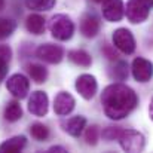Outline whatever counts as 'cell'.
Masks as SVG:
<instances>
[{
    "label": "cell",
    "instance_id": "10",
    "mask_svg": "<svg viewBox=\"0 0 153 153\" xmlns=\"http://www.w3.org/2000/svg\"><path fill=\"white\" fill-rule=\"evenodd\" d=\"M102 16L108 22H119L125 15L123 0H102Z\"/></svg>",
    "mask_w": 153,
    "mask_h": 153
},
{
    "label": "cell",
    "instance_id": "14",
    "mask_svg": "<svg viewBox=\"0 0 153 153\" xmlns=\"http://www.w3.org/2000/svg\"><path fill=\"white\" fill-rule=\"evenodd\" d=\"M61 126L64 129V132H67L71 137H79L83 131V128L86 126V117L85 116H73L64 122H61Z\"/></svg>",
    "mask_w": 153,
    "mask_h": 153
},
{
    "label": "cell",
    "instance_id": "12",
    "mask_svg": "<svg viewBox=\"0 0 153 153\" xmlns=\"http://www.w3.org/2000/svg\"><path fill=\"white\" fill-rule=\"evenodd\" d=\"M76 107V100L71 94L65 92V91H61L55 95V100H53V111L58 114V116H67L70 114Z\"/></svg>",
    "mask_w": 153,
    "mask_h": 153
},
{
    "label": "cell",
    "instance_id": "20",
    "mask_svg": "<svg viewBox=\"0 0 153 153\" xmlns=\"http://www.w3.org/2000/svg\"><path fill=\"white\" fill-rule=\"evenodd\" d=\"M4 119L9 122H16L22 117V108L21 104L18 101H9L4 107V113H3Z\"/></svg>",
    "mask_w": 153,
    "mask_h": 153
},
{
    "label": "cell",
    "instance_id": "26",
    "mask_svg": "<svg viewBox=\"0 0 153 153\" xmlns=\"http://www.w3.org/2000/svg\"><path fill=\"white\" fill-rule=\"evenodd\" d=\"M120 132H122L120 126H108V128L102 129V138L107 140V141H113V140L119 138Z\"/></svg>",
    "mask_w": 153,
    "mask_h": 153
},
{
    "label": "cell",
    "instance_id": "5",
    "mask_svg": "<svg viewBox=\"0 0 153 153\" xmlns=\"http://www.w3.org/2000/svg\"><path fill=\"white\" fill-rule=\"evenodd\" d=\"M111 40H113V45L119 49L120 52L126 53V55H131L135 52V39L132 36V33L128 30V28H117L113 31V36H111Z\"/></svg>",
    "mask_w": 153,
    "mask_h": 153
},
{
    "label": "cell",
    "instance_id": "19",
    "mask_svg": "<svg viewBox=\"0 0 153 153\" xmlns=\"http://www.w3.org/2000/svg\"><path fill=\"white\" fill-rule=\"evenodd\" d=\"M27 71L36 83H45L48 79V70L42 64H28Z\"/></svg>",
    "mask_w": 153,
    "mask_h": 153
},
{
    "label": "cell",
    "instance_id": "6",
    "mask_svg": "<svg viewBox=\"0 0 153 153\" xmlns=\"http://www.w3.org/2000/svg\"><path fill=\"white\" fill-rule=\"evenodd\" d=\"M6 89L18 100H22L28 95V91H30V80L21 74V73H16V74H12L7 80H6Z\"/></svg>",
    "mask_w": 153,
    "mask_h": 153
},
{
    "label": "cell",
    "instance_id": "30",
    "mask_svg": "<svg viewBox=\"0 0 153 153\" xmlns=\"http://www.w3.org/2000/svg\"><path fill=\"white\" fill-rule=\"evenodd\" d=\"M4 7V0H0V10Z\"/></svg>",
    "mask_w": 153,
    "mask_h": 153
},
{
    "label": "cell",
    "instance_id": "3",
    "mask_svg": "<svg viewBox=\"0 0 153 153\" xmlns=\"http://www.w3.org/2000/svg\"><path fill=\"white\" fill-rule=\"evenodd\" d=\"M153 0H128L125 15L131 24H141L149 18Z\"/></svg>",
    "mask_w": 153,
    "mask_h": 153
},
{
    "label": "cell",
    "instance_id": "7",
    "mask_svg": "<svg viewBox=\"0 0 153 153\" xmlns=\"http://www.w3.org/2000/svg\"><path fill=\"white\" fill-rule=\"evenodd\" d=\"M76 91L83 100H92L98 91V83L92 74H80L76 79Z\"/></svg>",
    "mask_w": 153,
    "mask_h": 153
},
{
    "label": "cell",
    "instance_id": "27",
    "mask_svg": "<svg viewBox=\"0 0 153 153\" xmlns=\"http://www.w3.org/2000/svg\"><path fill=\"white\" fill-rule=\"evenodd\" d=\"M101 52L108 58V59H111V61H114V59H117V52L114 51V48L111 46V45H108V43H105L104 46H102Z\"/></svg>",
    "mask_w": 153,
    "mask_h": 153
},
{
    "label": "cell",
    "instance_id": "28",
    "mask_svg": "<svg viewBox=\"0 0 153 153\" xmlns=\"http://www.w3.org/2000/svg\"><path fill=\"white\" fill-rule=\"evenodd\" d=\"M48 152L49 153H55V152L64 153V152H67V149H65V147H62V146H52V147L48 149Z\"/></svg>",
    "mask_w": 153,
    "mask_h": 153
},
{
    "label": "cell",
    "instance_id": "24",
    "mask_svg": "<svg viewBox=\"0 0 153 153\" xmlns=\"http://www.w3.org/2000/svg\"><path fill=\"white\" fill-rule=\"evenodd\" d=\"M56 0H25V6L30 10H49L55 6Z\"/></svg>",
    "mask_w": 153,
    "mask_h": 153
},
{
    "label": "cell",
    "instance_id": "17",
    "mask_svg": "<svg viewBox=\"0 0 153 153\" xmlns=\"http://www.w3.org/2000/svg\"><path fill=\"white\" fill-rule=\"evenodd\" d=\"M68 59H70L73 64L79 65V67H89V65L92 64L91 55H89L86 51H83V49L70 51L68 52Z\"/></svg>",
    "mask_w": 153,
    "mask_h": 153
},
{
    "label": "cell",
    "instance_id": "16",
    "mask_svg": "<svg viewBox=\"0 0 153 153\" xmlns=\"http://www.w3.org/2000/svg\"><path fill=\"white\" fill-rule=\"evenodd\" d=\"M27 146V138L24 135H15L4 143L0 144V152L1 153H18Z\"/></svg>",
    "mask_w": 153,
    "mask_h": 153
},
{
    "label": "cell",
    "instance_id": "29",
    "mask_svg": "<svg viewBox=\"0 0 153 153\" xmlns=\"http://www.w3.org/2000/svg\"><path fill=\"white\" fill-rule=\"evenodd\" d=\"M149 116H150V119L153 120V98L150 100V104H149Z\"/></svg>",
    "mask_w": 153,
    "mask_h": 153
},
{
    "label": "cell",
    "instance_id": "9",
    "mask_svg": "<svg viewBox=\"0 0 153 153\" xmlns=\"http://www.w3.org/2000/svg\"><path fill=\"white\" fill-rule=\"evenodd\" d=\"M36 56L48 64H58L64 58V49L59 45L45 43L36 49Z\"/></svg>",
    "mask_w": 153,
    "mask_h": 153
},
{
    "label": "cell",
    "instance_id": "13",
    "mask_svg": "<svg viewBox=\"0 0 153 153\" xmlns=\"http://www.w3.org/2000/svg\"><path fill=\"white\" fill-rule=\"evenodd\" d=\"M100 31V19L95 13L89 12V13H85L80 19V33L82 36L88 37V39H92L98 34Z\"/></svg>",
    "mask_w": 153,
    "mask_h": 153
},
{
    "label": "cell",
    "instance_id": "25",
    "mask_svg": "<svg viewBox=\"0 0 153 153\" xmlns=\"http://www.w3.org/2000/svg\"><path fill=\"white\" fill-rule=\"evenodd\" d=\"M98 137H100V129H98L97 125H91V126L86 129V132H85V141H86V144H89V146H97Z\"/></svg>",
    "mask_w": 153,
    "mask_h": 153
},
{
    "label": "cell",
    "instance_id": "8",
    "mask_svg": "<svg viewBox=\"0 0 153 153\" xmlns=\"http://www.w3.org/2000/svg\"><path fill=\"white\" fill-rule=\"evenodd\" d=\"M28 111L37 117H43L48 114L49 110V98L43 91H34L28 98Z\"/></svg>",
    "mask_w": 153,
    "mask_h": 153
},
{
    "label": "cell",
    "instance_id": "23",
    "mask_svg": "<svg viewBox=\"0 0 153 153\" xmlns=\"http://www.w3.org/2000/svg\"><path fill=\"white\" fill-rule=\"evenodd\" d=\"M16 28V22L9 18H0V40H4L12 36Z\"/></svg>",
    "mask_w": 153,
    "mask_h": 153
},
{
    "label": "cell",
    "instance_id": "4",
    "mask_svg": "<svg viewBox=\"0 0 153 153\" xmlns=\"http://www.w3.org/2000/svg\"><path fill=\"white\" fill-rule=\"evenodd\" d=\"M119 144L125 152H143L146 147V138L141 132L135 129H122L119 135Z\"/></svg>",
    "mask_w": 153,
    "mask_h": 153
},
{
    "label": "cell",
    "instance_id": "22",
    "mask_svg": "<svg viewBox=\"0 0 153 153\" xmlns=\"http://www.w3.org/2000/svg\"><path fill=\"white\" fill-rule=\"evenodd\" d=\"M30 134H31V137L34 140L45 141V140L49 138V134L51 132H49V128L46 125H43V123H33L30 126Z\"/></svg>",
    "mask_w": 153,
    "mask_h": 153
},
{
    "label": "cell",
    "instance_id": "15",
    "mask_svg": "<svg viewBox=\"0 0 153 153\" xmlns=\"http://www.w3.org/2000/svg\"><path fill=\"white\" fill-rule=\"evenodd\" d=\"M45 27H46V22H45V18L42 15L31 13L25 19V28L28 30V33H31L34 36L43 34L45 33Z\"/></svg>",
    "mask_w": 153,
    "mask_h": 153
},
{
    "label": "cell",
    "instance_id": "18",
    "mask_svg": "<svg viewBox=\"0 0 153 153\" xmlns=\"http://www.w3.org/2000/svg\"><path fill=\"white\" fill-rule=\"evenodd\" d=\"M12 58V49L7 45H0V82L4 80L7 70H9V62Z\"/></svg>",
    "mask_w": 153,
    "mask_h": 153
},
{
    "label": "cell",
    "instance_id": "21",
    "mask_svg": "<svg viewBox=\"0 0 153 153\" xmlns=\"http://www.w3.org/2000/svg\"><path fill=\"white\" fill-rule=\"evenodd\" d=\"M110 77L114 80H125L128 77V64L125 61H117L110 68Z\"/></svg>",
    "mask_w": 153,
    "mask_h": 153
},
{
    "label": "cell",
    "instance_id": "11",
    "mask_svg": "<svg viewBox=\"0 0 153 153\" xmlns=\"http://www.w3.org/2000/svg\"><path fill=\"white\" fill-rule=\"evenodd\" d=\"M132 76L137 82L146 83L153 77V62L146 58H135L132 61Z\"/></svg>",
    "mask_w": 153,
    "mask_h": 153
},
{
    "label": "cell",
    "instance_id": "31",
    "mask_svg": "<svg viewBox=\"0 0 153 153\" xmlns=\"http://www.w3.org/2000/svg\"><path fill=\"white\" fill-rule=\"evenodd\" d=\"M94 1H97V3H101L102 0H94Z\"/></svg>",
    "mask_w": 153,
    "mask_h": 153
},
{
    "label": "cell",
    "instance_id": "1",
    "mask_svg": "<svg viewBox=\"0 0 153 153\" xmlns=\"http://www.w3.org/2000/svg\"><path fill=\"white\" fill-rule=\"evenodd\" d=\"M101 104L108 119L120 120L135 110V107L138 105V97L128 85L111 83L102 91Z\"/></svg>",
    "mask_w": 153,
    "mask_h": 153
},
{
    "label": "cell",
    "instance_id": "2",
    "mask_svg": "<svg viewBox=\"0 0 153 153\" xmlns=\"http://www.w3.org/2000/svg\"><path fill=\"white\" fill-rule=\"evenodd\" d=\"M49 30L53 39L65 42V40H70L74 34V22L71 21L68 15L56 13L49 21Z\"/></svg>",
    "mask_w": 153,
    "mask_h": 153
}]
</instances>
